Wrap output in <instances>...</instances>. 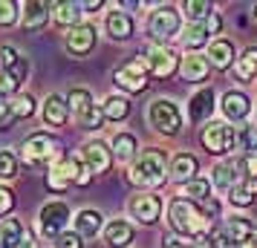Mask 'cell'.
I'll use <instances>...</instances> for the list:
<instances>
[{
	"mask_svg": "<svg viewBox=\"0 0 257 248\" xmlns=\"http://www.w3.org/2000/svg\"><path fill=\"white\" fill-rule=\"evenodd\" d=\"M208 222L211 219L202 213V208H197L191 199H176L171 205V225L188 239H202L208 231Z\"/></svg>",
	"mask_w": 257,
	"mask_h": 248,
	"instance_id": "6da1fadb",
	"label": "cell"
},
{
	"mask_svg": "<svg viewBox=\"0 0 257 248\" xmlns=\"http://www.w3.org/2000/svg\"><path fill=\"white\" fill-rule=\"evenodd\" d=\"M165 156L159 150H148L136 159V165H130L127 182L136 188H159L165 182Z\"/></svg>",
	"mask_w": 257,
	"mask_h": 248,
	"instance_id": "7a4b0ae2",
	"label": "cell"
},
{
	"mask_svg": "<svg viewBox=\"0 0 257 248\" xmlns=\"http://www.w3.org/2000/svg\"><path fill=\"white\" fill-rule=\"evenodd\" d=\"M58 156V142L49 133H32L24 144H21V159L29 167H44Z\"/></svg>",
	"mask_w": 257,
	"mask_h": 248,
	"instance_id": "3957f363",
	"label": "cell"
},
{
	"mask_svg": "<svg viewBox=\"0 0 257 248\" xmlns=\"http://www.w3.org/2000/svg\"><path fill=\"white\" fill-rule=\"evenodd\" d=\"M148 121H151L153 130L165 133V136H174V133H179V127H182V113H179V107H176L174 101L156 98V101H151V107H148Z\"/></svg>",
	"mask_w": 257,
	"mask_h": 248,
	"instance_id": "277c9868",
	"label": "cell"
},
{
	"mask_svg": "<svg viewBox=\"0 0 257 248\" xmlns=\"http://www.w3.org/2000/svg\"><path fill=\"white\" fill-rule=\"evenodd\" d=\"M199 139H202V147L208 153H228V150L237 147V127H228L222 121H214L208 127H202Z\"/></svg>",
	"mask_w": 257,
	"mask_h": 248,
	"instance_id": "5b68a950",
	"label": "cell"
},
{
	"mask_svg": "<svg viewBox=\"0 0 257 248\" xmlns=\"http://www.w3.org/2000/svg\"><path fill=\"white\" fill-rule=\"evenodd\" d=\"M67 219H70V205L67 202H49L41 208L38 213V222H41V234L47 239H58L67 228Z\"/></svg>",
	"mask_w": 257,
	"mask_h": 248,
	"instance_id": "8992f818",
	"label": "cell"
},
{
	"mask_svg": "<svg viewBox=\"0 0 257 248\" xmlns=\"http://www.w3.org/2000/svg\"><path fill=\"white\" fill-rule=\"evenodd\" d=\"M81 176H84L81 162H78L75 156H67V159H61L58 165L49 170L47 185H49V190H67L70 185H78Z\"/></svg>",
	"mask_w": 257,
	"mask_h": 248,
	"instance_id": "52a82bcc",
	"label": "cell"
},
{
	"mask_svg": "<svg viewBox=\"0 0 257 248\" xmlns=\"http://www.w3.org/2000/svg\"><path fill=\"white\" fill-rule=\"evenodd\" d=\"M113 81L127 90V93H145L148 90V61H127L124 67H118L113 72Z\"/></svg>",
	"mask_w": 257,
	"mask_h": 248,
	"instance_id": "ba28073f",
	"label": "cell"
},
{
	"mask_svg": "<svg viewBox=\"0 0 257 248\" xmlns=\"http://www.w3.org/2000/svg\"><path fill=\"white\" fill-rule=\"evenodd\" d=\"M179 26H182V21H179V12H176L174 6H159V9L151 12V18H148V32H151L156 41L176 35Z\"/></svg>",
	"mask_w": 257,
	"mask_h": 248,
	"instance_id": "9c48e42d",
	"label": "cell"
},
{
	"mask_svg": "<svg viewBox=\"0 0 257 248\" xmlns=\"http://www.w3.org/2000/svg\"><path fill=\"white\" fill-rule=\"evenodd\" d=\"M127 211L133 219H139V222L151 225L159 219V213H162V196H156V193H139V196H133L127 205Z\"/></svg>",
	"mask_w": 257,
	"mask_h": 248,
	"instance_id": "30bf717a",
	"label": "cell"
},
{
	"mask_svg": "<svg viewBox=\"0 0 257 248\" xmlns=\"http://www.w3.org/2000/svg\"><path fill=\"white\" fill-rule=\"evenodd\" d=\"M148 70H151L156 78H171V75H176V70H179V58H176L174 49L153 47L151 52H148Z\"/></svg>",
	"mask_w": 257,
	"mask_h": 248,
	"instance_id": "8fae6325",
	"label": "cell"
},
{
	"mask_svg": "<svg viewBox=\"0 0 257 248\" xmlns=\"http://www.w3.org/2000/svg\"><path fill=\"white\" fill-rule=\"evenodd\" d=\"M81 159H84L87 173H104L110 167V162H113V153L107 150L104 142H90L81 147Z\"/></svg>",
	"mask_w": 257,
	"mask_h": 248,
	"instance_id": "7c38bea8",
	"label": "cell"
},
{
	"mask_svg": "<svg viewBox=\"0 0 257 248\" xmlns=\"http://www.w3.org/2000/svg\"><path fill=\"white\" fill-rule=\"evenodd\" d=\"M222 113H225L228 121H243V118L251 113L248 95L240 93V90H228V93L222 95Z\"/></svg>",
	"mask_w": 257,
	"mask_h": 248,
	"instance_id": "4fadbf2b",
	"label": "cell"
},
{
	"mask_svg": "<svg viewBox=\"0 0 257 248\" xmlns=\"http://www.w3.org/2000/svg\"><path fill=\"white\" fill-rule=\"evenodd\" d=\"M95 47V29L90 24H81L67 32V49L72 55H87Z\"/></svg>",
	"mask_w": 257,
	"mask_h": 248,
	"instance_id": "5bb4252c",
	"label": "cell"
},
{
	"mask_svg": "<svg viewBox=\"0 0 257 248\" xmlns=\"http://www.w3.org/2000/svg\"><path fill=\"white\" fill-rule=\"evenodd\" d=\"M26 72H29V67H26L24 58H18L12 67L0 70V95L18 93V90H21V84H24V78H26Z\"/></svg>",
	"mask_w": 257,
	"mask_h": 248,
	"instance_id": "9a60e30c",
	"label": "cell"
},
{
	"mask_svg": "<svg viewBox=\"0 0 257 248\" xmlns=\"http://www.w3.org/2000/svg\"><path fill=\"white\" fill-rule=\"evenodd\" d=\"M208 64H211V67H217V70H228L231 64H237L231 41H225V38L211 41V47H208Z\"/></svg>",
	"mask_w": 257,
	"mask_h": 248,
	"instance_id": "2e32d148",
	"label": "cell"
},
{
	"mask_svg": "<svg viewBox=\"0 0 257 248\" xmlns=\"http://www.w3.org/2000/svg\"><path fill=\"white\" fill-rule=\"evenodd\" d=\"M67 116H70V104H67V98H61V95H49L47 101H44V121H47L49 127H61V124H67Z\"/></svg>",
	"mask_w": 257,
	"mask_h": 248,
	"instance_id": "e0dca14e",
	"label": "cell"
},
{
	"mask_svg": "<svg viewBox=\"0 0 257 248\" xmlns=\"http://www.w3.org/2000/svg\"><path fill=\"white\" fill-rule=\"evenodd\" d=\"M130 239H133V225L127 219H113L104 228V242L110 248H124L130 245Z\"/></svg>",
	"mask_w": 257,
	"mask_h": 248,
	"instance_id": "ac0fdd59",
	"label": "cell"
},
{
	"mask_svg": "<svg viewBox=\"0 0 257 248\" xmlns=\"http://www.w3.org/2000/svg\"><path fill=\"white\" fill-rule=\"evenodd\" d=\"M211 113H214V90L205 87V90H199V93L191 98V121H194V124H202Z\"/></svg>",
	"mask_w": 257,
	"mask_h": 248,
	"instance_id": "d6986e66",
	"label": "cell"
},
{
	"mask_svg": "<svg viewBox=\"0 0 257 248\" xmlns=\"http://www.w3.org/2000/svg\"><path fill=\"white\" fill-rule=\"evenodd\" d=\"M104 26H107V35L113 41H127L133 35V18L127 12H110Z\"/></svg>",
	"mask_w": 257,
	"mask_h": 248,
	"instance_id": "ffe728a7",
	"label": "cell"
},
{
	"mask_svg": "<svg viewBox=\"0 0 257 248\" xmlns=\"http://www.w3.org/2000/svg\"><path fill=\"white\" fill-rule=\"evenodd\" d=\"M222 234L231 239V245H243V242H248L254 236V225L248 222V219H243V216H231L225 222V231Z\"/></svg>",
	"mask_w": 257,
	"mask_h": 248,
	"instance_id": "44dd1931",
	"label": "cell"
},
{
	"mask_svg": "<svg viewBox=\"0 0 257 248\" xmlns=\"http://www.w3.org/2000/svg\"><path fill=\"white\" fill-rule=\"evenodd\" d=\"M98 231H101V213L84 208V211L75 216V234L81 236V239H93Z\"/></svg>",
	"mask_w": 257,
	"mask_h": 248,
	"instance_id": "7402d4cb",
	"label": "cell"
},
{
	"mask_svg": "<svg viewBox=\"0 0 257 248\" xmlns=\"http://www.w3.org/2000/svg\"><path fill=\"white\" fill-rule=\"evenodd\" d=\"M26 242V231L21 219H3L0 225V245L3 248H21Z\"/></svg>",
	"mask_w": 257,
	"mask_h": 248,
	"instance_id": "603a6c76",
	"label": "cell"
},
{
	"mask_svg": "<svg viewBox=\"0 0 257 248\" xmlns=\"http://www.w3.org/2000/svg\"><path fill=\"white\" fill-rule=\"evenodd\" d=\"M197 170H199V162H197V156H191V153H179V156H174V162H171V173H174V179H179L182 185L191 182V179H197L194 176Z\"/></svg>",
	"mask_w": 257,
	"mask_h": 248,
	"instance_id": "cb8c5ba5",
	"label": "cell"
},
{
	"mask_svg": "<svg viewBox=\"0 0 257 248\" xmlns=\"http://www.w3.org/2000/svg\"><path fill=\"white\" fill-rule=\"evenodd\" d=\"M208 58L205 55H188L182 61V78L185 81H205L208 78Z\"/></svg>",
	"mask_w": 257,
	"mask_h": 248,
	"instance_id": "d4e9b609",
	"label": "cell"
},
{
	"mask_svg": "<svg viewBox=\"0 0 257 248\" xmlns=\"http://www.w3.org/2000/svg\"><path fill=\"white\" fill-rule=\"evenodd\" d=\"M234 72H237V78H240V81H254V78H257V47H248L243 55L237 58Z\"/></svg>",
	"mask_w": 257,
	"mask_h": 248,
	"instance_id": "484cf974",
	"label": "cell"
},
{
	"mask_svg": "<svg viewBox=\"0 0 257 248\" xmlns=\"http://www.w3.org/2000/svg\"><path fill=\"white\" fill-rule=\"evenodd\" d=\"M47 18H49V6L47 3L32 0V3H26L24 6V26L26 29H41V26L47 24Z\"/></svg>",
	"mask_w": 257,
	"mask_h": 248,
	"instance_id": "4316f807",
	"label": "cell"
},
{
	"mask_svg": "<svg viewBox=\"0 0 257 248\" xmlns=\"http://www.w3.org/2000/svg\"><path fill=\"white\" fill-rule=\"evenodd\" d=\"M101 113L110 121H124L130 116V101L121 98V95H107V101L101 104Z\"/></svg>",
	"mask_w": 257,
	"mask_h": 248,
	"instance_id": "83f0119b",
	"label": "cell"
},
{
	"mask_svg": "<svg viewBox=\"0 0 257 248\" xmlns=\"http://www.w3.org/2000/svg\"><path fill=\"white\" fill-rule=\"evenodd\" d=\"M237 170H240V165L237 162H222V165L214 167V185L220 190H234V182H237Z\"/></svg>",
	"mask_w": 257,
	"mask_h": 248,
	"instance_id": "f1b7e54d",
	"label": "cell"
},
{
	"mask_svg": "<svg viewBox=\"0 0 257 248\" xmlns=\"http://www.w3.org/2000/svg\"><path fill=\"white\" fill-rule=\"evenodd\" d=\"M81 3H55V21L64 26H72V29L81 26Z\"/></svg>",
	"mask_w": 257,
	"mask_h": 248,
	"instance_id": "f546056e",
	"label": "cell"
},
{
	"mask_svg": "<svg viewBox=\"0 0 257 248\" xmlns=\"http://www.w3.org/2000/svg\"><path fill=\"white\" fill-rule=\"evenodd\" d=\"M182 47L185 49H199V47H205V41H208V29H205V24H191L182 29Z\"/></svg>",
	"mask_w": 257,
	"mask_h": 248,
	"instance_id": "4dcf8cb0",
	"label": "cell"
},
{
	"mask_svg": "<svg viewBox=\"0 0 257 248\" xmlns=\"http://www.w3.org/2000/svg\"><path fill=\"white\" fill-rule=\"evenodd\" d=\"M136 136H130V133H118L116 139H113V156H116L118 162H130L133 156H136Z\"/></svg>",
	"mask_w": 257,
	"mask_h": 248,
	"instance_id": "1f68e13d",
	"label": "cell"
},
{
	"mask_svg": "<svg viewBox=\"0 0 257 248\" xmlns=\"http://www.w3.org/2000/svg\"><path fill=\"white\" fill-rule=\"evenodd\" d=\"M67 104H70V113L81 116L84 110H90V107H93V95H90V90L75 87V90H70V95H67Z\"/></svg>",
	"mask_w": 257,
	"mask_h": 248,
	"instance_id": "d6a6232c",
	"label": "cell"
},
{
	"mask_svg": "<svg viewBox=\"0 0 257 248\" xmlns=\"http://www.w3.org/2000/svg\"><path fill=\"white\" fill-rule=\"evenodd\" d=\"M237 147H240L245 156L257 153V127H248V124L237 127Z\"/></svg>",
	"mask_w": 257,
	"mask_h": 248,
	"instance_id": "836d02e7",
	"label": "cell"
},
{
	"mask_svg": "<svg viewBox=\"0 0 257 248\" xmlns=\"http://www.w3.org/2000/svg\"><path fill=\"white\" fill-rule=\"evenodd\" d=\"M182 193L191 196V199L205 202V199H211V182H208V179H191V182L182 185Z\"/></svg>",
	"mask_w": 257,
	"mask_h": 248,
	"instance_id": "e575fe53",
	"label": "cell"
},
{
	"mask_svg": "<svg viewBox=\"0 0 257 248\" xmlns=\"http://www.w3.org/2000/svg\"><path fill=\"white\" fill-rule=\"evenodd\" d=\"M32 113H35V98H32L29 93H21L12 101V121H18V118H29Z\"/></svg>",
	"mask_w": 257,
	"mask_h": 248,
	"instance_id": "d590c367",
	"label": "cell"
},
{
	"mask_svg": "<svg viewBox=\"0 0 257 248\" xmlns=\"http://www.w3.org/2000/svg\"><path fill=\"white\" fill-rule=\"evenodd\" d=\"M182 9L191 18V24H199V21H208L211 18V3H205V0H188Z\"/></svg>",
	"mask_w": 257,
	"mask_h": 248,
	"instance_id": "8d00e7d4",
	"label": "cell"
},
{
	"mask_svg": "<svg viewBox=\"0 0 257 248\" xmlns=\"http://www.w3.org/2000/svg\"><path fill=\"white\" fill-rule=\"evenodd\" d=\"M101 121H104V113H101V107L98 104H93L90 110H84L81 116H78V124H81L84 130H98Z\"/></svg>",
	"mask_w": 257,
	"mask_h": 248,
	"instance_id": "74e56055",
	"label": "cell"
},
{
	"mask_svg": "<svg viewBox=\"0 0 257 248\" xmlns=\"http://www.w3.org/2000/svg\"><path fill=\"white\" fill-rule=\"evenodd\" d=\"M18 176V156L9 150H0V182Z\"/></svg>",
	"mask_w": 257,
	"mask_h": 248,
	"instance_id": "f35d334b",
	"label": "cell"
},
{
	"mask_svg": "<svg viewBox=\"0 0 257 248\" xmlns=\"http://www.w3.org/2000/svg\"><path fill=\"white\" fill-rule=\"evenodd\" d=\"M18 24V6L12 0H0V26Z\"/></svg>",
	"mask_w": 257,
	"mask_h": 248,
	"instance_id": "ab89813d",
	"label": "cell"
},
{
	"mask_svg": "<svg viewBox=\"0 0 257 248\" xmlns=\"http://www.w3.org/2000/svg\"><path fill=\"white\" fill-rule=\"evenodd\" d=\"M55 245L58 248H84V242H81V236L75 234V231H64V234L55 239Z\"/></svg>",
	"mask_w": 257,
	"mask_h": 248,
	"instance_id": "60d3db41",
	"label": "cell"
},
{
	"mask_svg": "<svg viewBox=\"0 0 257 248\" xmlns=\"http://www.w3.org/2000/svg\"><path fill=\"white\" fill-rule=\"evenodd\" d=\"M237 165H240V170L245 173V179H248V176H257V153L237 159Z\"/></svg>",
	"mask_w": 257,
	"mask_h": 248,
	"instance_id": "b9f144b4",
	"label": "cell"
},
{
	"mask_svg": "<svg viewBox=\"0 0 257 248\" xmlns=\"http://www.w3.org/2000/svg\"><path fill=\"white\" fill-rule=\"evenodd\" d=\"M228 199H231L234 205H240V208H243V205H251L254 196H251L245 188H234V190H228Z\"/></svg>",
	"mask_w": 257,
	"mask_h": 248,
	"instance_id": "7bdbcfd3",
	"label": "cell"
},
{
	"mask_svg": "<svg viewBox=\"0 0 257 248\" xmlns=\"http://www.w3.org/2000/svg\"><path fill=\"white\" fill-rule=\"evenodd\" d=\"M15 208V196H12V190H6V188H0V216H6V213Z\"/></svg>",
	"mask_w": 257,
	"mask_h": 248,
	"instance_id": "ee69618b",
	"label": "cell"
},
{
	"mask_svg": "<svg viewBox=\"0 0 257 248\" xmlns=\"http://www.w3.org/2000/svg\"><path fill=\"white\" fill-rule=\"evenodd\" d=\"M9 124H12V101L0 98V130H6Z\"/></svg>",
	"mask_w": 257,
	"mask_h": 248,
	"instance_id": "f6af8a7d",
	"label": "cell"
},
{
	"mask_svg": "<svg viewBox=\"0 0 257 248\" xmlns=\"http://www.w3.org/2000/svg\"><path fill=\"white\" fill-rule=\"evenodd\" d=\"M205 29H208V35H217V32L222 29V18L217 12H211V18L205 21Z\"/></svg>",
	"mask_w": 257,
	"mask_h": 248,
	"instance_id": "bcb514c9",
	"label": "cell"
},
{
	"mask_svg": "<svg viewBox=\"0 0 257 248\" xmlns=\"http://www.w3.org/2000/svg\"><path fill=\"white\" fill-rule=\"evenodd\" d=\"M202 213H205L208 219H211V216H217V213H220V202H217V199H205V202H202Z\"/></svg>",
	"mask_w": 257,
	"mask_h": 248,
	"instance_id": "7dc6e473",
	"label": "cell"
},
{
	"mask_svg": "<svg viewBox=\"0 0 257 248\" xmlns=\"http://www.w3.org/2000/svg\"><path fill=\"white\" fill-rule=\"evenodd\" d=\"M165 248H191V245L182 242V239H176V236H168V239H165Z\"/></svg>",
	"mask_w": 257,
	"mask_h": 248,
	"instance_id": "c3c4849f",
	"label": "cell"
},
{
	"mask_svg": "<svg viewBox=\"0 0 257 248\" xmlns=\"http://www.w3.org/2000/svg\"><path fill=\"white\" fill-rule=\"evenodd\" d=\"M101 6H104L101 0H87V3H81V9H84V12H95V9H101Z\"/></svg>",
	"mask_w": 257,
	"mask_h": 248,
	"instance_id": "681fc988",
	"label": "cell"
},
{
	"mask_svg": "<svg viewBox=\"0 0 257 248\" xmlns=\"http://www.w3.org/2000/svg\"><path fill=\"white\" fill-rule=\"evenodd\" d=\"M243 188L248 190L251 196H257V176H248V179H245V185H243Z\"/></svg>",
	"mask_w": 257,
	"mask_h": 248,
	"instance_id": "f907efd6",
	"label": "cell"
},
{
	"mask_svg": "<svg viewBox=\"0 0 257 248\" xmlns=\"http://www.w3.org/2000/svg\"><path fill=\"white\" fill-rule=\"evenodd\" d=\"M21 248H38V242H32V239H26V242H24Z\"/></svg>",
	"mask_w": 257,
	"mask_h": 248,
	"instance_id": "816d5d0a",
	"label": "cell"
},
{
	"mask_svg": "<svg viewBox=\"0 0 257 248\" xmlns=\"http://www.w3.org/2000/svg\"><path fill=\"white\" fill-rule=\"evenodd\" d=\"M254 18H257V9H254Z\"/></svg>",
	"mask_w": 257,
	"mask_h": 248,
	"instance_id": "f5cc1de1",
	"label": "cell"
},
{
	"mask_svg": "<svg viewBox=\"0 0 257 248\" xmlns=\"http://www.w3.org/2000/svg\"><path fill=\"white\" fill-rule=\"evenodd\" d=\"M0 248H3V245H0Z\"/></svg>",
	"mask_w": 257,
	"mask_h": 248,
	"instance_id": "db71d44e",
	"label": "cell"
}]
</instances>
